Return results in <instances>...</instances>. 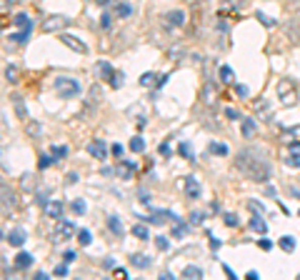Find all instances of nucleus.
<instances>
[{
    "instance_id": "obj_1",
    "label": "nucleus",
    "mask_w": 300,
    "mask_h": 280,
    "mask_svg": "<svg viewBox=\"0 0 300 280\" xmlns=\"http://www.w3.org/2000/svg\"><path fill=\"white\" fill-rule=\"evenodd\" d=\"M235 168H238L243 175H248L250 180H255V183H265V180H270V175H273L270 163H268L260 153H255V150H240L238 158H235Z\"/></svg>"
},
{
    "instance_id": "obj_2",
    "label": "nucleus",
    "mask_w": 300,
    "mask_h": 280,
    "mask_svg": "<svg viewBox=\"0 0 300 280\" xmlns=\"http://www.w3.org/2000/svg\"><path fill=\"white\" fill-rule=\"evenodd\" d=\"M53 88H55L58 98H63V100L75 98V95L80 93V83H78L75 78H68V75H58V78L53 80Z\"/></svg>"
},
{
    "instance_id": "obj_3",
    "label": "nucleus",
    "mask_w": 300,
    "mask_h": 280,
    "mask_svg": "<svg viewBox=\"0 0 300 280\" xmlns=\"http://www.w3.org/2000/svg\"><path fill=\"white\" fill-rule=\"evenodd\" d=\"M278 98H280V105L293 108L298 103V85L293 80H288V78L278 80Z\"/></svg>"
},
{
    "instance_id": "obj_4",
    "label": "nucleus",
    "mask_w": 300,
    "mask_h": 280,
    "mask_svg": "<svg viewBox=\"0 0 300 280\" xmlns=\"http://www.w3.org/2000/svg\"><path fill=\"white\" fill-rule=\"evenodd\" d=\"M13 20H15V25L20 28V33H13V35H10V40H15V43H25V40H28V35H30V30H33L30 18L20 13V15H15Z\"/></svg>"
},
{
    "instance_id": "obj_5",
    "label": "nucleus",
    "mask_w": 300,
    "mask_h": 280,
    "mask_svg": "<svg viewBox=\"0 0 300 280\" xmlns=\"http://www.w3.org/2000/svg\"><path fill=\"white\" fill-rule=\"evenodd\" d=\"M75 235V225L70 220H58V225H55V230H53V243H65V240H70Z\"/></svg>"
},
{
    "instance_id": "obj_6",
    "label": "nucleus",
    "mask_w": 300,
    "mask_h": 280,
    "mask_svg": "<svg viewBox=\"0 0 300 280\" xmlns=\"http://www.w3.org/2000/svg\"><path fill=\"white\" fill-rule=\"evenodd\" d=\"M95 68H98V73H100V78H103V80H108V83H110L113 88H120V83H123L120 78H123V75H120L118 70L113 68L110 63H105V60H100V63L95 65Z\"/></svg>"
},
{
    "instance_id": "obj_7",
    "label": "nucleus",
    "mask_w": 300,
    "mask_h": 280,
    "mask_svg": "<svg viewBox=\"0 0 300 280\" xmlns=\"http://www.w3.org/2000/svg\"><path fill=\"white\" fill-rule=\"evenodd\" d=\"M65 25H70V18H68V15H48L40 28H43L45 33H55V30H63Z\"/></svg>"
},
{
    "instance_id": "obj_8",
    "label": "nucleus",
    "mask_w": 300,
    "mask_h": 280,
    "mask_svg": "<svg viewBox=\"0 0 300 280\" xmlns=\"http://www.w3.org/2000/svg\"><path fill=\"white\" fill-rule=\"evenodd\" d=\"M253 110H255V115L258 118H263V120H273V108H270V103L265 100V98H258L255 103H253Z\"/></svg>"
},
{
    "instance_id": "obj_9",
    "label": "nucleus",
    "mask_w": 300,
    "mask_h": 280,
    "mask_svg": "<svg viewBox=\"0 0 300 280\" xmlns=\"http://www.w3.org/2000/svg\"><path fill=\"white\" fill-rule=\"evenodd\" d=\"M88 153H90L93 158H98V160H105V155H108V145H105V140L95 138L93 143H88Z\"/></svg>"
},
{
    "instance_id": "obj_10",
    "label": "nucleus",
    "mask_w": 300,
    "mask_h": 280,
    "mask_svg": "<svg viewBox=\"0 0 300 280\" xmlns=\"http://www.w3.org/2000/svg\"><path fill=\"white\" fill-rule=\"evenodd\" d=\"M60 43H63V45H68V48H70V50H75V53H88V45H85L83 40H78L75 35L63 33V35H60Z\"/></svg>"
},
{
    "instance_id": "obj_11",
    "label": "nucleus",
    "mask_w": 300,
    "mask_h": 280,
    "mask_svg": "<svg viewBox=\"0 0 300 280\" xmlns=\"http://www.w3.org/2000/svg\"><path fill=\"white\" fill-rule=\"evenodd\" d=\"M185 25V13L183 10H170L165 15V28H180Z\"/></svg>"
},
{
    "instance_id": "obj_12",
    "label": "nucleus",
    "mask_w": 300,
    "mask_h": 280,
    "mask_svg": "<svg viewBox=\"0 0 300 280\" xmlns=\"http://www.w3.org/2000/svg\"><path fill=\"white\" fill-rule=\"evenodd\" d=\"M63 210H65V205H63L60 200H50V203H45V215L53 218V220H60V218H63Z\"/></svg>"
},
{
    "instance_id": "obj_13",
    "label": "nucleus",
    "mask_w": 300,
    "mask_h": 280,
    "mask_svg": "<svg viewBox=\"0 0 300 280\" xmlns=\"http://www.w3.org/2000/svg\"><path fill=\"white\" fill-rule=\"evenodd\" d=\"M5 240H8L13 248H20V245L25 243V230H23V228H15V230H10V233L5 235Z\"/></svg>"
},
{
    "instance_id": "obj_14",
    "label": "nucleus",
    "mask_w": 300,
    "mask_h": 280,
    "mask_svg": "<svg viewBox=\"0 0 300 280\" xmlns=\"http://www.w3.org/2000/svg\"><path fill=\"white\" fill-rule=\"evenodd\" d=\"M15 208V193L8 190V185H3V213L8 215V210Z\"/></svg>"
},
{
    "instance_id": "obj_15",
    "label": "nucleus",
    "mask_w": 300,
    "mask_h": 280,
    "mask_svg": "<svg viewBox=\"0 0 300 280\" xmlns=\"http://www.w3.org/2000/svg\"><path fill=\"white\" fill-rule=\"evenodd\" d=\"M128 260H130V265H133V268H140V270H145V268H150V263H153V258H148V255H140V253L130 255Z\"/></svg>"
},
{
    "instance_id": "obj_16",
    "label": "nucleus",
    "mask_w": 300,
    "mask_h": 280,
    "mask_svg": "<svg viewBox=\"0 0 300 280\" xmlns=\"http://www.w3.org/2000/svg\"><path fill=\"white\" fill-rule=\"evenodd\" d=\"M185 193H188V198H200V183L195 180V178H185Z\"/></svg>"
},
{
    "instance_id": "obj_17",
    "label": "nucleus",
    "mask_w": 300,
    "mask_h": 280,
    "mask_svg": "<svg viewBox=\"0 0 300 280\" xmlns=\"http://www.w3.org/2000/svg\"><path fill=\"white\" fill-rule=\"evenodd\" d=\"M10 98H13V105H15V115H18L20 120H28V110H25L23 98H20V95H10Z\"/></svg>"
},
{
    "instance_id": "obj_18",
    "label": "nucleus",
    "mask_w": 300,
    "mask_h": 280,
    "mask_svg": "<svg viewBox=\"0 0 300 280\" xmlns=\"http://www.w3.org/2000/svg\"><path fill=\"white\" fill-rule=\"evenodd\" d=\"M115 173H118L123 180H128V178L135 173V163H128V160H123V163L118 165V170H115Z\"/></svg>"
},
{
    "instance_id": "obj_19",
    "label": "nucleus",
    "mask_w": 300,
    "mask_h": 280,
    "mask_svg": "<svg viewBox=\"0 0 300 280\" xmlns=\"http://www.w3.org/2000/svg\"><path fill=\"white\" fill-rule=\"evenodd\" d=\"M250 230H255V233H260V235H265V230H268V225H265V220L260 218V213H255V215L250 218Z\"/></svg>"
},
{
    "instance_id": "obj_20",
    "label": "nucleus",
    "mask_w": 300,
    "mask_h": 280,
    "mask_svg": "<svg viewBox=\"0 0 300 280\" xmlns=\"http://www.w3.org/2000/svg\"><path fill=\"white\" fill-rule=\"evenodd\" d=\"M30 265H33V255H30V253H18V258H15V268L25 270V268H30Z\"/></svg>"
},
{
    "instance_id": "obj_21",
    "label": "nucleus",
    "mask_w": 300,
    "mask_h": 280,
    "mask_svg": "<svg viewBox=\"0 0 300 280\" xmlns=\"http://www.w3.org/2000/svg\"><path fill=\"white\" fill-rule=\"evenodd\" d=\"M255 135V120L253 118H243V138Z\"/></svg>"
},
{
    "instance_id": "obj_22",
    "label": "nucleus",
    "mask_w": 300,
    "mask_h": 280,
    "mask_svg": "<svg viewBox=\"0 0 300 280\" xmlns=\"http://www.w3.org/2000/svg\"><path fill=\"white\" fill-rule=\"evenodd\" d=\"M108 228H110L115 235H123V223H120L118 215H110V218H108Z\"/></svg>"
},
{
    "instance_id": "obj_23",
    "label": "nucleus",
    "mask_w": 300,
    "mask_h": 280,
    "mask_svg": "<svg viewBox=\"0 0 300 280\" xmlns=\"http://www.w3.org/2000/svg\"><path fill=\"white\" fill-rule=\"evenodd\" d=\"M183 278H193V280H200L203 278V270L198 268V265H188L185 270H183Z\"/></svg>"
},
{
    "instance_id": "obj_24",
    "label": "nucleus",
    "mask_w": 300,
    "mask_h": 280,
    "mask_svg": "<svg viewBox=\"0 0 300 280\" xmlns=\"http://www.w3.org/2000/svg\"><path fill=\"white\" fill-rule=\"evenodd\" d=\"M280 248H283L285 253H293V250H295V240H293L290 235H283V238H280Z\"/></svg>"
},
{
    "instance_id": "obj_25",
    "label": "nucleus",
    "mask_w": 300,
    "mask_h": 280,
    "mask_svg": "<svg viewBox=\"0 0 300 280\" xmlns=\"http://www.w3.org/2000/svg\"><path fill=\"white\" fill-rule=\"evenodd\" d=\"M18 75H20V70L15 68V65H8V68H5V80H8V83H18V80H20Z\"/></svg>"
},
{
    "instance_id": "obj_26",
    "label": "nucleus",
    "mask_w": 300,
    "mask_h": 280,
    "mask_svg": "<svg viewBox=\"0 0 300 280\" xmlns=\"http://www.w3.org/2000/svg\"><path fill=\"white\" fill-rule=\"evenodd\" d=\"M130 150H133V153H143V150H145V140L140 138V135H135V138L130 140Z\"/></svg>"
},
{
    "instance_id": "obj_27",
    "label": "nucleus",
    "mask_w": 300,
    "mask_h": 280,
    "mask_svg": "<svg viewBox=\"0 0 300 280\" xmlns=\"http://www.w3.org/2000/svg\"><path fill=\"white\" fill-rule=\"evenodd\" d=\"M133 235H135V238H140V240H150V233H148V228H145V225H135V228H133Z\"/></svg>"
},
{
    "instance_id": "obj_28",
    "label": "nucleus",
    "mask_w": 300,
    "mask_h": 280,
    "mask_svg": "<svg viewBox=\"0 0 300 280\" xmlns=\"http://www.w3.org/2000/svg\"><path fill=\"white\" fill-rule=\"evenodd\" d=\"M50 155H55V160H60V158L68 155V148H65V145H53V148H50Z\"/></svg>"
},
{
    "instance_id": "obj_29",
    "label": "nucleus",
    "mask_w": 300,
    "mask_h": 280,
    "mask_svg": "<svg viewBox=\"0 0 300 280\" xmlns=\"http://www.w3.org/2000/svg\"><path fill=\"white\" fill-rule=\"evenodd\" d=\"M178 150H180V155H183L185 160H195V155H193V148H190L188 143H180V148H178Z\"/></svg>"
},
{
    "instance_id": "obj_30",
    "label": "nucleus",
    "mask_w": 300,
    "mask_h": 280,
    "mask_svg": "<svg viewBox=\"0 0 300 280\" xmlns=\"http://www.w3.org/2000/svg\"><path fill=\"white\" fill-rule=\"evenodd\" d=\"M285 165H290V168H300V153H288V158H285Z\"/></svg>"
},
{
    "instance_id": "obj_31",
    "label": "nucleus",
    "mask_w": 300,
    "mask_h": 280,
    "mask_svg": "<svg viewBox=\"0 0 300 280\" xmlns=\"http://www.w3.org/2000/svg\"><path fill=\"white\" fill-rule=\"evenodd\" d=\"M220 80H223V83H233V80H235V73H233V68L223 65V68H220Z\"/></svg>"
},
{
    "instance_id": "obj_32",
    "label": "nucleus",
    "mask_w": 300,
    "mask_h": 280,
    "mask_svg": "<svg viewBox=\"0 0 300 280\" xmlns=\"http://www.w3.org/2000/svg\"><path fill=\"white\" fill-rule=\"evenodd\" d=\"M208 153H215V155H228V148L220 143H210L208 145Z\"/></svg>"
},
{
    "instance_id": "obj_33",
    "label": "nucleus",
    "mask_w": 300,
    "mask_h": 280,
    "mask_svg": "<svg viewBox=\"0 0 300 280\" xmlns=\"http://www.w3.org/2000/svg\"><path fill=\"white\" fill-rule=\"evenodd\" d=\"M235 95H238L240 100H250V90H248L245 85H240V83L235 85Z\"/></svg>"
},
{
    "instance_id": "obj_34",
    "label": "nucleus",
    "mask_w": 300,
    "mask_h": 280,
    "mask_svg": "<svg viewBox=\"0 0 300 280\" xmlns=\"http://www.w3.org/2000/svg\"><path fill=\"white\" fill-rule=\"evenodd\" d=\"M90 240H93L90 230H78V243L80 245H90Z\"/></svg>"
},
{
    "instance_id": "obj_35",
    "label": "nucleus",
    "mask_w": 300,
    "mask_h": 280,
    "mask_svg": "<svg viewBox=\"0 0 300 280\" xmlns=\"http://www.w3.org/2000/svg\"><path fill=\"white\" fill-rule=\"evenodd\" d=\"M225 225H228V228H238V223H240V220H238V215H235V213H225Z\"/></svg>"
},
{
    "instance_id": "obj_36",
    "label": "nucleus",
    "mask_w": 300,
    "mask_h": 280,
    "mask_svg": "<svg viewBox=\"0 0 300 280\" xmlns=\"http://www.w3.org/2000/svg\"><path fill=\"white\" fill-rule=\"evenodd\" d=\"M255 18H258L263 25H270V28L275 25V20H273V18H268V15H263V13H255Z\"/></svg>"
},
{
    "instance_id": "obj_37",
    "label": "nucleus",
    "mask_w": 300,
    "mask_h": 280,
    "mask_svg": "<svg viewBox=\"0 0 300 280\" xmlns=\"http://www.w3.org/2000/svg\"><path fill=\"white\" fill-rule=\"evenodd\" d=\"M28 135L38 138V135H40V125H38V123H28Z\"/></svg>"
},
{
    "instance_id": "obj_38",
    "label": "nucleus",
    "mask_w": 300,
    "mask_h": 280,
    "mask_svg": "<svg viewBox=\"0 0 300 280\" xmlns=\"http://www.w3.org/2000/svg\"><path fill=\"white\" fill-rule=\"evenodd\" d=\"M53 160H55V158H48V155H40V163H38V168H40V170H45V168H48V165H50Z\"/></svg>"
},
{
    "instance_id": "obj_39",
    "label": "nucleus",
    "mask_w": 300,
    "mask_h": 280,
    "mask_svg": "<svg viewBox=\"0 0 300 280\" xmlns=\"http://www.w3.org/2000/svg\"><path fill=\"white\" fill-rule=\"evenodd\" d=\"M155 245H158V250H168V238L158 235V238H155Z\"/></svg>"
},
{
    "instance_id": "obj_40",
    "label": "nucleus",
    "mask_w": 300,
    "mask_h": 280,
    "mask_svg": "<svg viewBox=\"0 0 300 280\" xmlns=\"http://www.w3.org/2000/svg\"><path fill=\"white\" fill-rule=\"evenodd\" d=\"M258 248H260V250H273V243H270L268 238H260V240H258Z\"/></svg>"
},
{
    "instance_id": "obj_41",
    "label": "nucleus",
    "mask_w": 300,
    "mask_h": 280,
    "mask_svg": "<svg viewBox=\"0 0 300 280\" xmlns=\"http://www.w3.org/2000/svg\"><path fill=\"white\" fill-rule=\"evenodd\" d=\"M245 3H248V0H225V5H230L233 10H240Z\"/></svg>"
},
{
    "instance_id": "obj_42",
    "label": "nucleus",
    "mask_w": 300,
    "mask_h": 280,
    "mask_svg": "<svg viewBox=\"0 0 300 280\" xmlns=\"http://www.w3.org/2000/svg\"><path fill=\"white\" fill-rule=\"evenodd\" d=\"M225 115H228L230 120H240V113H238L235 108H225Z\"/></svg>"
},
{
    "instance_id": "obj_43",
    "label": "nucleus",
    "mask_w": 300,
    "mask_h": 280,
    "mask_svg": "<svg viewBox=\"0 0 300 280\" xmlns=\"http://www.w3.org/2000/svg\"><path fill=\"white\" fill-rule=\"evenodd\" d=\"M73 210L78 215H83V213H85V203H83V200H73Z\"/></svg>"
},
{
    "instance_id": "obj_44",
    "label": "nucleus",
    "mask_w": 300,
    "mask_h": 280,
    "mask_svg": "<svg viewBox=\"0 0 300 280\" xmlns=\"http://www.w3.org/2000/svg\"><path fill=\"white\" fill-rule=\"evenodd\" d=\"M75 258H78V255H75V250H65V253H63V260H65V263H73Z\"/></svg>"
},
{
    "instance_id": "obj_45",
    "label": "nucleus",
    "mask_w": 300,
    "mask_h": 280,
    "mask_svg": "<svg viewBox=\"0 0 300 280\" xmlns=\"http://www.w3.org/2000/svg\"><path fill=\"white\" fill-rule=\"evenodd\" d=\"M118 15H130V5L120 3V5H118Z\"/></svg>"
},
{
    "instance_id": "obj_46",
    "label": "nucleus",
    "mask_w": 300,
    "mask_h": 280,
    "mask_svg": "<svg viewBox=\"0 0 300 280\" xmlns=\"http://www.w3.org/2000/svg\"><path fill=\"white\" fill-rule=\"evenodd\" d=\"M190 223H193V225H200V223H203V213H193V215H190Z\"/></svg>"
},
{
    "instance_id": "obj_47",
    "label": "nucleus",
    "mask_w": 300,
    "mask_h": 280,
    "mask_svg": "<svg viewBox=\"0 0 300 280\" xmlns=\"http://www.w3.org/2000/svg\"><path fill=\"white\" fill-rule=\"evenodd\" d=\"M153 80H155V75H153V73H145V75L140 78V85H150Z\"/></svg>"
},
{
    "instance_id": "obj_48",
    "label": "nucleus",
    "mask_w": 300,
    "mask_h": 280,
    "mask_svg": "<svg viewBox=\"0 0 300 280\" xmlns=\"http://www.w3.org/2000/svg\"><path fill=\"white\" fill-rule=\"evenodd\" d=\"M100 25H103V30H108V28L113 25V20H110V15H103V20H100Z\"/></svg>"
},
{
    "instance_id": "obj_49",
    "label": "nucleus",
    "mask_w": 300,
    "mask_h": 280,
    "mask_svg": "<svg viewBox=\"0 0 300 280\" xmlns=\"http://www.w3.org/2000/svg\"><path fill=\"white\" fill-rule=\"evenodd\" d=\"M113 155H118V158H120V155H123V145H118V143H115V145H113Z\"/></svg>"
},
{
    "instance_id": "obj_50",
    "label": "nucleus",
    "mask_w": 300,
    "mask_h": 280,
    "mask_svg": "<svg viewBox=\"0 0 300 280\" xmlns=\"http://www.w3.org/2000/svg\"><path fill=\"white\" fill-rule=\"evenodd\" d=\"M65 183H68V185H75V183H78V175H75V173H70V175L65 178Z\"/></svg>"
},
{
    "instance_id": "obj_51",
    "label": "nucleus",
    "mask_w": 300,
    "mask_h": 280,
    "mask_svg": "<svg viewBox=\"0 0 300 280\" xmlns=\"http://www.w3.org/2000/svg\"><path fill=\"white\" fill-rule=\"evenodd\" d=\"M223 270H225V275H228L230 280L235 278V273H233V268H230V265H223Z\"/></svg>"
},
{
    "instance_id": "obj_52",
    "label": "nucleus",
    "mask_w": 300,
    "mask_h": 280,
    "mask_svg": "<svg viewBox=\"0 0 300 280\" xmlns=\"http://www.w3.org/2000/svg\"><path fill=\"white\" fill-rule=\"evenodd\" d=\"M65 273H68L65 265H58V268H55V275H65Z\"/></svg>"
},
{
    "instance_id": "obj_53",
    "label": "nucleus",
    "mask_w": 300,
    "mask_h": 280,
    "mask_svg": "<svg viewBox=\"0 0 300 280\" xmlns=\"http://www.w3.org/2000/svg\"><path fill=\"white\" fill-rule=\"evenodd\" d=\"M140 203H145V205L150 203V198H148V193H145V190H140Z\"/></svg>"
},
{
    "instance_id": "obj_54",
    "label": "nucleus",
    "mask_w": 300,
    "mask_h": 280,
    "mask_svg": "<svg viewBox=\"0 0 300 280\" xmlns=\"http://www.w3.org/2000/svg\"><path fill=\"white\" fill-rule=\"evenodd\" d=\"M160 153H163V155H168V153H170V145H168V143H163V145H160Z\"/></svg>"
},
{
    "instance_id": "obj_55",
    "label": "nucleus",
    "mask_w": 300,
    "mask_h": 280,
    "mask_svg": "<svg viewBox=\"0 0 300 280\" xmlns=\"http://www.w3.org/2000/svg\"><path fill=\"white\" fill-rule=\"evenodd\" d=\"M245 278H250V280H258V278H260V275H258L255 270H248V275H245Z\"/></svg>"
},
{
    "instance_id": "obj_56",
    "label": "nucleus",
    "mask_w": 300,
    "mask_h": 280,
    "mask_svg": "<svg viewBox=\"0 0 300 280\" xmlns=\"http://www.w3.org/2000/svg\"><path fill=\"white\" fill-rule=\"evenodd\" d=\"M210 248H213V250H218V248H220V240H215V238H213V240H210Z\"/></svg>"
},
{
    "instance_id": "obj_57",
    "label": "nucleus",
    "mask_w": 300,
    "mask_h": 280,
    "mask_svg": "<svg viewBox=\"0 0 300 280\" xmlns=\"http://www.w3.org/2000/svg\"><path fill=\"white\" fill-rule=\"evenodd\" d=\"M95 3H98V5H108L110 0H95Z\"/></svg>"
},
{
    "instance_id": "obj_58",
    "label": "nucleus",
    "mask_w": 300,
    "mask_h": 280,
    "mask_svg": "<svg viewBox=\"0 0 300 280\" xmlns=\"http://www.w3.org/2000/svg\"><path fill=\"white\" fill-rule=\"evenodd\" d=\"M5 3H10V5H15V3H18V0H5Z\"/></svg>"
}]
</instances>
